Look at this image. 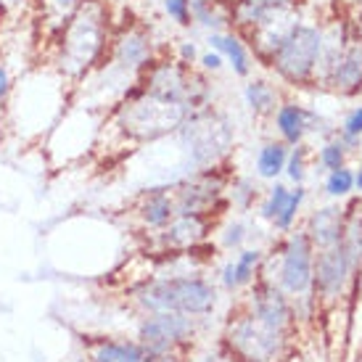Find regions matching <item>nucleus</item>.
Here are the masks:
<instances>
[{"label": "nucleus", "instance_id": "nucleus-10", "mask_svg": "<svg viewBox=\"0 0 362 362\" xmlns=\"http://www.w3.org/2000/svg\"><path fill=\"white\" fill-rule=\"evenodd\" d=\"M243 307L272 331H281L286 336H293L296 331V307H293L291 296L264 275L254 278L252 288L243 299Z\"/></svg>", "mask_w": 362, "mask_h": 362}, {"label": "nucleus", "instance_id": "nucleus-20", "mask_svg": "<svg viewBox=\"0 0 362 362\" xmlns=\"http://www.w3.org/2000/svg\"><path fill=\"white\" fill-rule=\"evenodd\" d=\"M85 0H35V11H37V27L45 40H56L66 21L80 11Z\"/></svg>", "mask_w": 362, "mask_h": 362}, {"label": "nucleus", "instance_id": "nucleus-5", "mask_svg": "<svg viewBox=\"0 0 362 362\" xmlns=\"http://www.w3.org/2000/svg\"><path fill=\"white\" fill-rule=\"evenodd\" d=\"M177 132H180L182 148L188 153V164L196 172L222 164L225 153L230 151L233 146L230 122L225 119V114L214 111L211 106L191 111Z\"/></svg>", "mask_w": 362, "mask_h": 362}, {"label": "nucleus", "instance_id": "nucleus-34", "mask_svg": "<svg viewBox=\"0 0 362 362\" xmlns=\"http://www.w3.org/2000/svg\"><path fill=\"white\" fill-rule=\"evenodd\" d=\"M11 93H13V77H11V71H8V64L0 61V106L8 103Z\"/></svg>", "mask_w": 362, "mask_h": 362}, {"label": "nucleus", "instance_id": "nucleus-2", "mask_svg": "<svg viewBox=\"0 0 362 362\" xmlns=\"http://www.w3.org/2000/svg\"><path fill=\"white\" fill-rule=\"evenodd\" d=\"M127 299L143 315L180 312L193 317H206L217 307V288L199 275H164L135 286Z\"/></svg>", "mask_w": 362, "mask_h": 362}, {"label": "nucleus", "instance_id": "nucleus-3", "mask_svg": "<svg viewBox=\"0 0 362 362\" xmlns=\"http://www.w3.org/2000/svg\"><path fill=\"white\" fill-rule=\"evenodd\" d=\"M188 114L191 109H185L182 103L161 101L135 82L122 95V103L114 111V124L119 127V135L124 141L153 143L180 130Z\"/></svg>", "mask_w": 362, "mask_h": 362}, {"label": "nucleus", "instance_id": "nucleus-14", "mask_svg": "<svg viewBox=\"0 0 362 362\" xmlns=\"http://www.w3.org/2000/svg\"><path fill=\"white\" fill-rule=\"evenodd\" d=\"M304 233L310 235L315 252L331 249V246L344 241V233H346V211H344L339 204L315 209L310 214V220H307Z\"/></svg>", "mask_w": 362, "mask_h": 362}, {"label": "nucleus", "instance_id": "nucleus-38", "mask_svg": "<svg viewBox=\"0 0 362 362\" xmlns=\"http://www.w3.org/2000/svg\"><path fill=\"white\" fill-rule=\"evenodd\" d=\"M354 188L362 193V164H360V170L354 172Z\"/></svg>", "mask_w": 362, "mask_h": 362}, {"label": "nucleus", "instance_id": "nucleus-1", "mask_svg": "<svg viewBox=\"0 0 362 362\" xmlns=\"http://www.w3.org/2000/svg\"><path fill=\"white\" fill-rule=\"evenodd\" d=\"M111 37L109 6L103 0H85L53 40V69L66 82H80L109 56Z\"/></svg>", "mask_w": 362, "mask_h": 362}, {"label": "nucleus", "instance_id": "nucleus-39", "mask_svg": "<svg viewBox=\"0 0 362 362\" xmlns=\"http://www.w3.org/2000/svg\"><path fill=\"white\" fill-rule=\"evenodd\" d=\"M354 40L362 42V11H360V19H357V37H354Z\"/></svg>", "mask_w": 362, "mask_h": 362}, {"label": "nucleus", "instance_id": "nucleus-8", "mask_svg": "<svg viewBox=\"0 0 362 362\" xmlns=\"http://www.w3.org/2000/svg\"><path fill=\"white\" fill-rule=\"evenodd\" d=\"M202 317L193 315H180V312H151L143 315L138 322V339L146 354H164L180 346H193V339L202 328Z\"/></svg>", "mask_w": 362, "mask_h": 362}, {"label": "nucleus", "instance_id": "nucleus-16", "mask_svg": "<svg viewBox=\"0 0 362 362\" xmlns=\"http://www.w3.org/2000/svg\"><path fill=\"white\" fill-rule=\"evenodd\" d=\"M325 88L341 93V95H354L362 90V42L352 40L344 48L341 59L336 61L333 71L325 80Z\"/></svg>", "mask_w": 362, "mask_h": 362}, {"label": "nucleus", "instance_id": "nucleus-23", "mask_svg": "<svg viewBox=\"0 0 362 362\" xmlns=\"http://www.w3.org/2000/svg\"><path fill=\"white\" fill-rule=\"evenodd\" d=\"M193 24H202L209 32H225L230 27V6L222 0H191Z\"/></svg>", "mask_w": 362, "mask_h": 362}, {"label": "nucleus", "instance_id": "nucleus-21", "mask_svg": "<svg viewBox=\"0 0 362 362\" xmlns=\"http://www.w3.org/2000/svg\"><path fill=\"white\" fill-rule=\"evenodd\" d=\"M262 259H264V254H262L259 249H243L235 259L225 264V270H222V286H225L228 291L252 286L254 278H257L262 270Z\"/></svg>", "mask_w": 362, "mask_h": 362}, {"label": "nucleus", "instance_id": "nucleus-35", "mask_svg": "<svg viewBox=\"0 0 362 362\" xmlns=\"http://www.w3.org/2000/svg\"><path fill=\"white\" fill-rule=\"evenodd\" d=\"M191 349L193 346H180V349H172V352L153 354V357H148V362H188V352Z\"/></svg>", "mask_w": 362, "mask_h": 362}, {"label": "nucleus", "instance_id": "nucleus-7", "mask_svg": "<svg viewBox=\"0 0 362 362\" xmlns=\"http://www.w3.org/2000/svg\"><path fill=\"white\" fill-rule=\"evenodd\" d=\"M354 270H357V257L344 241L315 254V272H312L315 307H336L339 299L352 296Z\"/></svg>", "mask_w": 362, "mask_h": 362}, {"label": "nucleus", "instance_id": "nucleus-12", "mask_svg": "<svg viewBox=\"0 0 362 362\" xmlns=\"http://www.w3.org/2000/svg\"><path fill=\"white\" fill-rule=\"evenodd\" d=\"M109 64H114L122 71H143L153 61V42L151 35L141 24H130L111 37Z\"/></svg>", "mask_w": 362, "mask_h": 362}, {"label": "nucleus", "instance_id": "nucleus-11", "mask_svg": "<svg viewBox=\"0 0 362 362\" xmlns=\"http://www.w3.org/2000/svg\"><path fill=\"white\" fill-rule=\"evenodd\" d=\"M214 211L206 214H175L167 228L156 230V243H159L161 254H185L202 246L209 238L211 228H214Z\"/></svg>", "mask_w": 362, "mask_h": 362}, {"label": "nucleus", "instance_id": "nucleus-40", "mask_svg": "<svg viewBox=\"0 0 362 362\" xmlns=\"http://www.w3.org/2000/svg\"><path fill=\"white\" fill-rule=\"evenodd\" d=\"M222 3H228V6H230V3H233V0H222Z\"/></svg>", "mask_w": 362, "mask_h": 362}, {"label": "nucleus", "instance_id": "nucleus-30", "mask_svg": "<svg viewBox=\"0 0 362 362\" xmlns=\"http://www.w3.org/2000/svg\"><path fill=\"white\" fill-rule=\"evenodd\" d=\"M362 135V106H357V109H352L349 114H346V119H344L341 124V138L339 141L349 148V146H354V143L360 141Z\"/></svg>", "mask_w": 362, "mask_h": 362}, {"label": "nucleus", "instance_id": "nucleus-4", "mask_svg": "<svg viewBox=\"0 0 362 362\" xmlns=\"http://www.w3.org/2000/svg\"><path fill=\"white\" fill-rule=\"evenodd\" d=\"M293 336L262 325L246 307L228 315L220 336V352L228 362H278L288 352Z\"/></svg>", "mask_w": 362, "mask_h": 362}, {"label": "nucleus", "instance_id": "nucleus-15", "mask_svg": "<svg viewBox=\"0 0 362 362\" xmlns=\"http://www.w3.org/2000/svg\"><path fill=\"white\" fill-rule=\"evenodd\" d=\"M132 214L138 217L141 228H146V230L156 233L161 228H167L172 217L177 214L172 191L170 188H148V191H143L138 196V202H135V211Z\"/></svg>", "mask_w": 362, "mask_h": 362}, {"label": "nucleus", "instance_id": "nucleus-22", "mask_svg": "<svg viewBox=\"0 0 362 362\" xmlns=\"http://www.w3.org/2000/svg\"><path fill=\"white\" fill-rule=\"evenodd\" d=\"M243 98H246V106L252 109L254 117H272L278 106H281V98H278V90L275 85L267 80H249L246 88H243Z\"/></svg>", "mask_w": 362, "mask_h": 362}, {"label": "nucleus", "instance_id": "nucleus-9", "mask_svg": "<svg viewBox=\"0 0 362 362\" xmlns=\"http://www.w3.org/2000/svg\"><path fill=\"white\" fill-rule=\"evenodd\" d=\"M312 272H315V246L304 230L291 233L278 246V272L275 281L291 299H310Z\"/></svg>", "mask_w": 362, "mask_h": 362}, {"label": "nucleus", "instance_id": "nucleus-36", "mask_svg": "<svg viewBox=\"0 0 362 362\" xmlns=\"http://www.w3.org/2000/svg\"><path fill=\"white\" fill-rule=\"evenodd\" d=\"M199 64H202L204 71H220L222 66H225V59H222L217 51H206L202 59H199Z\"/></svg>", "mask_w": 362, "mask_h": 362}, {"label": "nucleus", "instance_id": "nucleus-37", "mask_svg": "<svg viewBox=\"0 0 362 362\" xmlns=\"http://www.w3.org/2000/svg\"><path fill=\"white\" fill-rule=\"evenodd\" d=\"M180 64L185 66H193V61H196V45L193 42H180V56H177Z\"/></svg>", "mask_w": 362, "mask_h": 362}, {"label": "nucleus", "instance_id": "nucleus-24", "mask_svg": "<svg viewBox=\"0 0 362 362\" xmlns=\"http://www.w3.org/2000/svg\"><path fill=\"white\" fill-rule=\"evenodd\" d=\"M288 148L283 141H270L264 143L257 153V175L264 180H275L283 170H286V159H288Z\"/></svg>", "mask_w": 362, "mask_h": 362}, {"label": "nucleus", "instance_id": "nucleus-13", "mask_svg": "<svg viewBox=\"0 0 362 362\" xmlns=\"http://www.w3.org/2000/svg\"><path fill=\"white\" fill-rule=\"evenodd\" d=\"M296 11V0H233L230 3V27L249 35L254 27L275 19L281 13Z\"/></svg>", "mask_w": 362, "mask_h": 362}, {"label": "nucleus", "instance_id": "nucleus-26", "mask_svg": "<svg viewBox=\"0 0 362 362\" xmlns=\"http://www.w3.org/2000/svg\"><path fill=\"white\" fill-rule=\"evenodd\" d=\"M307 161H310V148L304 143L293 146L291 151H288V159H286V170H283L288 175V180L302 185L304 177H307Z\"/></svg>", "mask_w": 362, "mask_h": 362}, {"label": "nucleus", "instance_id": "nucleus-31", "mask_svg": "<svg viewBox=\"0 0 362 362\" xmlns=\"http://www.w3.org/2000/svg\"><path fill=\"white\" fill-rule=\"evenodd\" d=\"M164 3V11L175 24L180 27H191L193 16H191V0H161Z\"/></svg>", "mask_w": 362, "mask_h": 362}, {"label": "nucleus", "instance_id": "nucleus-17", "mask_svg": "<svg viewBox=\"0 0 362 362\" xmlns=\"http://www.w3.org/2000/svg\"><path fill=\"white\" fill-rule=\"evenodd\" d=\"M88 362H148V354L138 341L98 336L85 341Z\"/></svg>", "mask_w": 362, "mask_h": 362}, {"label": "nucleus", "instance_id": "nucleus-18", "mask_svg": "<svg viewBox=\"0 0 362 362\" xmlns=\"http://www.w3.org/2000/svg\"><path fill=\"white\" fill-rule=\"evenodd\" d=\"M272 119H275V130L286 146H299V143H304V135L312 130V122L317 117H315V111L304 109L299 103L286 101L278 106Z\"/></svg>", "mask_w": 362, "mask_h": 362}, {"label": "nucleus", "instance_id": "nucleus-28", "mask_svg": "<svg viewBox=\"0 0 362 362\" xmlns=\"http://www.w3.org/2000/svg\"><path fill=\"white\" fill-rule=\"evenodd\" d=\"M288 191H291V188H286L283 182H275V185H272L270 193H267V199H264V202H262V206H259L262 220L272 222L278 214H281L283 204H286V199H288Z\"/></svg>", "mask_w": 362, "mask_h": 362}, {"label": "nucleus", "instance_id": "nucleus-32", "mask_svg": "<svg viewBox=\"0 0 362 362\" xmlns=\"http://www.w3.org/2000/svg\"><path fill=\"white\" fill-rule=\"evenodd\" d=\"M243 241H246V225L243 222H230L225 228V235H222V246L225 249H238Z\"/></svg>", "mask_w": 362, "mask_h": 362}, {"label": "nucleus", "instance_id": "nucleus-33", "mask_svg": "<svg viewBox=\"0 0 362 362\" xmlns=\"http://www.w3.org/2000/svg\"><path fill=\"white\" fill-rule=\"evenodd\" d=\"M30 6H35V0H0V19H16Z\"/></svg>", "mask_w": 362, "mask_h": 362}, {"label": "nucleus", "instance_id": "nucleus-27", "mask_svg": "<svg viewBox=\"0 0 362 362\" xmlns=\"http://www.w3.org/2000/svg\"><path fill=\"white\" fill-rule=\"evenodd\" d=\"M354 191V172L349 167H341V170L328 172L325 177V193L333 196V199H344Z\"/></svg>", "mask_w": 362, "mask_h": 362}, {"label": "nucleus", "instance_id": "nucleus-29", "mask_svg": "<svg viewBox=\"0 0 362 362\" xmlns=\"http://www.w3.org/2000/svg\"><path fill=\"white\" fill-rule=\"evenodd\" d=\"M317 161H320L322 170H341V167H346V146H344L339 138L336 141H328L325 146L320 148V153H317Z\"/></svg>", "mask_w": 362, "mask_h": 362}, {"label": "nucleus", "instance_id": "nucleus-6", "mask_svg": "<svg viewBox=\"0 0 362 362\" xmlns=\"http://www.w3.org/2000/svg\"><path fill=\"white\" fill-rule=\"evenodd\" d=\"M322 48V30L315 24H304L299 21L286 40L281 42V48L272 53L270 69L288 85L304 88L315 82V69H317V59H320Z\"/></svg>", "mask_w": 362, "mask_h": 362}, {"label": "nucleus", "instance_id": "nucleus-25", "mask_svg": "<svg viewBox=\"0 0 362 362\" xmlns=\"http://www.w3.org/2000/svg\"><path fill=\"white\" fill-rule=\"evenodd\" d=\"M304 196H307L304 185H296L293 191H288V199H286V204H283V211L278 214V217H275V220H272L275 230H281V233L291 230L293 220H296V214H299V209H302Z\"/></svg>", "mask_w": 362, "mask_h": 362}, {"label": "nucleus", "instance_id": "nucleus-19", "mask_svg": "<svg viewBox=\"0 0 362 362\" xmlns=\"http://www.w3.org/2000/svg\"><path fill=\"white\" fill-rule=\"evenodd\" d=\"M209 51H217L222 59H228L230 69L235 77H252V53L246 48V42L241 40V35L235 32H209Z\"/></svg>", "mask_w": 362, "mask_h": 362}]
</instances>
